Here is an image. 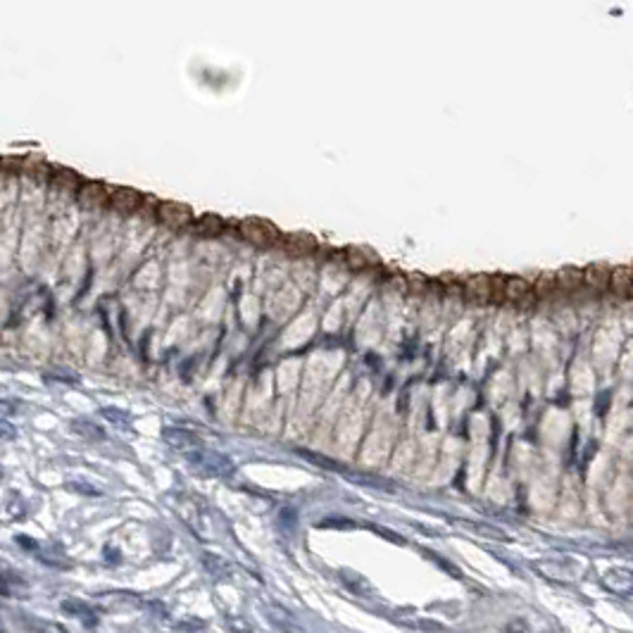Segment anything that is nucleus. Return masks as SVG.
I'll use <instances>...</instances> for the list:
<instances>
[{
    "label": "nucleus",
    "mask_w": 633,
    "mask_h": 633,
    "mask_svg": "<svg viewBox=\"0 0 633 633\" xmlns=\"http://www.w3.org/2000/svg\"><path fill=\"white\" fill-rule=\"evenodd\" d=\"M610 274L612 269L607 264H588L583 269V286H588L595 293L610 291Z\"/></svg>",
    "instance_id": "nucleus-9"
},
{
    "label": "nucleus",
    "mask_w": 633,
    "mask_h": 633,
    "mask_svg": "<svg viewBox=\"0 0 633 633\" xmlns=\"http://www.w3.org/2000/svg\"><path fill=\"white\" fill-rule=\"evenodd\" d=\"M555 276H557V291L574 293L583 286V269L562 267L560 272H555Z\"/></svg>",
    "instance_id": "nucleus-14"
},
{
    "label": "nucleus",
    "mask_w": 633,
    "mask_h": 633,
    "mask_svg": "<svg viewBox=\"0 0 633 633\" xmlns=\"http://www.w3.org/2000/svg\"><path fill=\"white\" fill-rule=\"evenodd\" d=\"M602 586L610 593H615V595L631 597L633 595V574L624 569H612L602 576Z\"/></svg>",
    "instance_id": "nucleus-8"
},
{
    "label": "nucleus",
    "mask_w": 633,
    "mask_h": 633,
    "mask_svg": "<svg viewBox=\"0 0 633 633\" xmlns=\"http://www.w3.org/2000/svg\"><path fill=\"white\" fill-rule=\"evenodd\" d=\"M629 296H631V298H633V286H631V293H629Z\"/></svg>",
    "instance_id": "nucleus-25"
},
{
    "label": "nucleus",
    "mask_w": 633,
    "mask_h": 633,
    "mask_svg": "<svg viewBox=\"0 0 633 633\" xmlns=\"http://www.w3.org/2000/svg\"><path fill=\"white\" fill-rule=\"evenodd\" d=\"M505 300L515 302L519 307H531L533 300H536V293H533V286L526 279L512 276L505 281Z\"/></svg>",
    "instance_id": "nucleus-5"
},
{
    "label": "nucleus",
    "mask_w": 633,
    "mask_h": 633,
    "mask_svg": "<svg viewBox=\"0 0 633 633\" xmlns=\"http://www.w3.org/2000/svg\"><path fill=\"white\" fill-rule=\"evenodd\" d=\"M0 167H3V159H0Z\"/></svg>",
    "instance_id": "nucleus-26"
},
{
    "label": "nucleus",
    "mask_w": 633,
    "mask_h": 633,
    "mask_svg": "<svg viewBox=\"0 0 633 633\" xmlns=\"http://www.w3.org/2000/svg\"><path fill=\"white\" fill-rule=\"evenodd\" d=\"M500 633H555V631H538V629H533L526 619H512Z\"/></svg>",
    "instance_id": "nucleus-20"
},
{
    "label": "nucleus",
    "mask_w": 633,
    "mask_h": 633,
    "mask_svg": "<svg viewBox=\"0 0 633 633\" xmlns=\"http://www.w3.org/2000/svg\"><path fill=\"white\" fill-rule=\"evenodd\" d=\"M17 426H12L10 422L0 419V441H14L17 438Z\"/></svg>",
    "instance_id": "nucleus-22"
},
{
    "label": "nucleus",
    "mask_w": 633,
    "mask_h": 633,
    "mask_svg": "<svg viewBox=\"0 0 633 633\" xmlns=\"http://www.w3.org/2000/svg\"><path fill=\"white\" fill-rule=\"evenodd\" d=\"M188 465L203 476H231L233 474V460L222 452L214 450H193L188 452Z\"/></svg>",
    "instance_id": "nucleus-1"
},
{
    "label": "nucleus",
    "mask_w": 633,
    "mask_h": 633,
    "mask_svg": "<svg viewBox=\"0 0 633 633\" xmlns=\"http://www.w3.org/2000/svg\"><path fill=\"white\" fill-rule=\"evenodd\" d=\"M188 229H191L196 236L214 238V236H219L224 229H227V222H224L222 217H217V214H203V217L193 219V224Z\"/></svg>",
    "instance_id": "nucleus-12"
},
{
    "label": "nucleus",
    "mask_w": 633,
    "mask_h": 633,
    "mask_svg": "<svg viewBox=\"0 0 633 633\" xmlns=\"http://www.w3.org/2000/svg\"><path fill=\"white\" fill-rule=\"evenodd\" d=\"M72 428L79 433V436L88 438V441H105V431H103V426H98L93 419H77V422H72Z\"/></svg>",
    "instance_id": "nucleus-16"
},
{
    "label": "nucleus",
    "mask_w": 633,
    "mask_h": 633,
    "mask_svg": "<svg viewBox=\"0 0 633 633\" xmlns=\"http://www.w3.org/2000/svg\"><path fill=\"white\" fill-rule=\"evenodd\" d=\"M346 264L350 269H365L370 267V257L360 248H350V250H346Z\"/></svg>",
    "instance_id": "nucleus-19"
},
{
    "label": "nucleus",
    "mask_w": 633,
    "mask_h": 633,
    "mask_svg": "<svg viewBox=\"0 0 633 633\" xmlns=\"http://www.w3.org/2000/svg\"><path fill=\"white\" fill-rule=\"evenodd\" d=\"M157 222L167 229H183L193 224V212L183 203H159Z\"/></svg>",
    "instance_id": "nucleus-4"
},
{
    "label": "nucleus",
    "mask_w": 633,
    "mask_h": 633,
    "mask_svg": "<svg viewBox=\"0 0 633 633\" xmlns=\"http://www.w3.org/2000/svg\"><path fill=\"white\" fill-rule=\"evenodd\" d=\"M281 246L291 257H307L317 250V238L310 236V233L298 231V233H288V236H283Z\"/></svg>",
    "instance_id": "nucleus-7"
},
{
    "label": "nucleus",
    "mask_w": 633,
    "mask_h": 633,
    "mask_svg": "<svg viewBox=\"0 0 633 633\" xmlns=\"http://www.w3.org/2000/svg\"><path fill=\"white\" fill-rule=\"evenodd\" d=\"M462 293L469 305H488L493 300V281L488 274H471L462 283Z\"/></svg>",
    "instance_id": "nucleus-3"
},
{
    "label": "nucleus",
    "mask_w": 633,
    "mask_h": 633,
    "mask_svg": "<svg viewBox=\"0 0 633 633\" xmlns=\"http://www.w3.org/2000/svg\"><path fill=\"white\" fill-rule=\"evenodd\" d=\"M19 410V402L14 400H5V398H0V419H5V417L14 415V412Z\"/></svg>",
    "instance_id": "nucleus-23"
},
{
    "label": "nucleus",
    "mask_w": 633,
    "mask_h": 633,
    "mask_svg": "<svg viewBox=\"0 0 633 633\" xmlns=\"http://www.w3.org/2000/svg\"><path fill=\"white\" fill-rule=\"evenodd\" d=\"M241 236L257 248H272V246H276V243H281V238H283L281 231H279L272 222L260 219V217L243 219L241 222Z\"/></svg>",
    "instance_id": "nucleus-2"
},
{
    "label": "nucleus",
    "mask_w": 633,
    "mask_h": 633,
    "mask_svg": "<svg viewBox=\"0 0 633 633\" xmlns=\"http://www.w3.org/2000/svg\"><path fill=\"white\" fill-rule=\"evenodd\" d=\"M51 181L55 188H60V191H77L79 186H83L81 183V177L79 174H74L72 169H64V167H55L51 172Z\"/></svg>",
    "instance_id": "nucleus-15"
},
{
    "label": "nucleus",
    "mask_w": 633,
    "mask_h": 633,
    "mask_svg": "<svg viewBox=\"0 0 633 633\" xmlns=\"http://www.w3.org/2000/svg\"><path fill=\"white\" fill-rule=\"evenodd\" d=\"M162 436H164V441H167L172 448H177V450H191L193 452L196 448H201V441H198L191 431H186V428H177V426L164 428Z\"/></svg>",
    "instance_id": "nucleus-13"
},
{
    "label": "nucleus",
    "mask_w": 633,
    "mask_h": 633,
    "mask_svg": "<svg viewBox=\"0 0 633 633\" xmlns=\"http://www.w3.org/2000/svg\"><path fill=\"white\" fill-rule=\"evenodd\" d=\"M101 417L105 422L112 424V426H117V428H129V426H131V415H129V412H124V410H119V407H103Z\"/></svg>",
    "instance_id": "nucleus-18"
},
{
    "label": "nucleus",
    "mask_w": 633,
    "mask_h": 633,
    "mask_svg": "<svg viewBox=\"0 0 633 633\" xmlns=\"http://www.w3.org/2000/svg\"><path fill=\"white\" fill-rule=\"evenodd\" d=\"M533 293H536V298H550L552 293H557L555 272H543L541 276H538V283L533 286Z\"/></svg>",
    "instance_id": "nucleus-17"
},
{
    "label": "nucleus",
    "mask_w": 633,
    "mask_h": 633,
    "mask_svg": "<svg viewBox=\"0 0 633 633\" xmlns=\"http://www.w3.org/2000/svg\"><path fill=\"white\" fill-rule=\"evenodd\" d=\"M633 286V269L631 264H619V267L612 269L610 274V291L617 298H629Z\"/></svg>",
    "instance_id": "nucleus-11"
},
{
    "label": "nucleus",
    "mask_w": 633,
    "mask_h": 633,
    "mask_svg": "<svg viewBox=\"0 0 633 633\" xmlns=\"http://www.w3.org/2000/svg\"><path fill=\"white\" fill-rule=\"evenodd\" d=\"M491 281H493V300H495V302L505 300V281H507V279L491 276Z\"/></svg>",
    "instance_id": "nucleus-21"
},
{
    "label": "nucleus",
    "mask_w": 633,
    "mask_h": 633,
    "mask_svg": "<svg viewBox=\"0 0 633 633\" xmlns=\"http://www.w3.org/2000/svg\"><path fill=\"white\" fill-rule=\"evenodd\" d=\"M410 281H415V286H412V291H426V279H422L419 274H412Z\"/></svg>",
    "instance_id": "nucleus-24"
},
{
    "label": "nucleus",
    "mask_w": 633,
    "mask_h": 633,
    "mask_svg": "<svg viewBox=\"0 0 633 633\" xmlns=\"http://www.w3.org/2000/svg\"><path fill=\"white\" fill-rule=\"evenodd\" d=\"M141 203H143V196L136 188H114V191H109L107 205L119 214H131L141 207Z\"/></svg>",
    "instance_id": "nucleus-6"
},
{
    "label": "nucleus",
    "mask_w": 633,
    "mask_h": 633,
    "mask_svg": "<svg viewBox=\"0 0 633 633\" xmlns=\"http://www.w3.org/2000/svg\"><path fill=\"white\" fill-rule=\"evenodd\" d=\"M109 201V191L103 183H83L79 188V203H81L86 210H96V207H103Z\"/></svg>",
    "instance_id": "nucleus-10"
}]
</instances>
